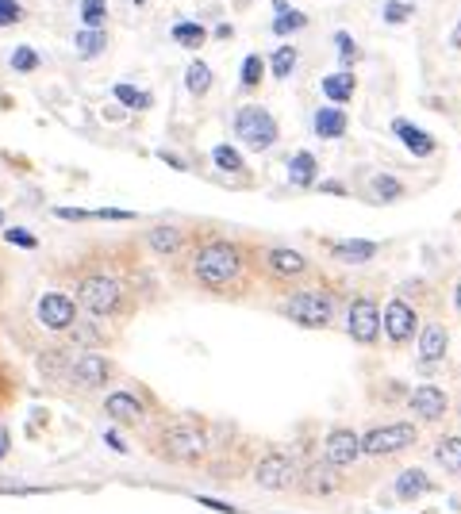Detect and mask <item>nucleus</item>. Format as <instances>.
I'll use <instances>...</instances> for the list:
<instances>
[{
	"label": "nucleus",
	"instance_id": "39448f33",
	"mask_svg": "<svg viewBox=\"0 0 461 514\" xmlns=\"http://www.w3.org/2000/svg\"><path fill=\"white\" fill-rule=\"evenodd\" d=\"M281 311H285V319H293L304 331H323L334 319V300L323 296V292H293Z\"/></svg>",
	"mask_w": 461,
	"mask_h": 514
},
{
	"label": "nucleus",
	"instance_id": "6ab92c4d",
	"mask_svg": "<svg viewBox=\"0 0 461 514\" xmlns=\"http://www.w3.org/2000/svg\"><path fill=\"white\" fill-rule=\"evenodd\" d=\"M323 97H327L334 108H342L346 100H354V92H357V77H354V69H334V74L323 77Z\"/></svg>",
	"mask_w": 461,
	"mask_h": 514
},
{
	"label": "nucleus",
	"instance_id": "58836bf2",
	"mask_svg": "<svg viewBox=\"0 0 461 514\" xmlns=\"http://www.w3.org/2000/svg\"><path fill=\"white\" fill-rule=\"evenodd\" d=\"M8 66L16 69V74H35V69H39L43 62H39V54H35L31 46H16V51H12V58H8Z\"/></svg>",
	"mask_w": 461,
	"mask_h": 514
},
{
	"label": "nucleus",
	"instance_id": "864d4df0",
	"mask_svg": "<svg viewBox=\"0 0 461 514\" xmlns=\"http://www.w3.org/2000/svg\"><path fill=\"white\" fill-rule=\"evenodd\" d=\"M454 308H457V315H461V280H457V288H454Z\"/></svg>",
	"mask_w": 461,
	"mask_h": 514
},
{
	"label": "nucleus",
	"instance_id": "09e8293b",
	"mask_svg": "<svg viewBox=\"0 0 461 514\" xmlns=\"http://www.w3.org/2000/svg\"><path fill=\"white\" fill-rule=\"evenodd\" d=\"M212 35H215V39H235V27H230V23H219Z\"/></svg>",
	"mask_w": 461,
	"mask_h": 514
},
{
	"label": "nucleus",
	"instance_id": "4be33fe9",
	"mask_svg": "<svg viewBox=\"0 0 461 514\" xmlns=\"http://www.w3.org/2000/svg\"><path fill=\"white\" fill-rule=\"evenodd\" d=\"M304 487L311 495H334L342 487V480H339V469H331L327 461H316L311 469L304 472Z\"/></svg>",
	"mask_w": 461,
	"mask_h": 514
},
{
	"label": "nucleus",
	"instance_id": "bb28decb",
	"mask_svg": "<svg viewBox=\"0 0 461 514\" xmlns=\"http://www.w3.org/2000/svg\"><path fill=\"white\" fill-rule=\"evenodd\" d=\"M296 62H300V51L293 43H281L277 51L270 54V62H265V69L277 77V81H288L293 77V69H296Z\"/></svg>",
	"mask_w": 461,
	"mask_h": 514
},
{
	"label": "nucleus",
	"instance_id": "cd10ccee",
	"mask_svg": "<svg viewBox=\"0 0 461 514\" xmlns=\"http://www.w3.org/2000/svg\"><path fill=\"white\" fill-rule=\"evenodd\" d=\"M212 85H215V74H212V66L207 62H189V69H184V89L192 92V97H207L212 92Z\"/></svg>",
	"mask_w": 461,
	"mask_h": 514
},
{
	"label": "nucleus",
	"instance_id": "20e7f679",
	"mask_svg": "<svg viewBox=\"0 0 461 514\" xmlns=\"http://www.w3.org/2000/svg\"><path fill=\"white\" fill-rule=\"evenodd\" d=\"M235 138L250 150H270L281 138V127H277V120L262 104H242L235 112Z\"/></svg>",
	"mask_w": 461,
	"mask_h": 514
},
{
	"label": "nucleus",
	"instance_id": "9d476101",
	"mask_svg": "<svg viewBox=\"0 0 461 514\" xmlns=\"http://www.w3.org/2000/svg\"><path fill=\"white\" fill-rule=\"evenodd\" d=\"M35 315L46 331H69L77 323V303L66 292H43L39 303H35Z\"/></svg>",
	"mask_w": 461,
	"mask_h": 514
},
{
	"label": "nucleus",
	"instance_id": "9b49d317",
	"mask_svg": "<svg viewBox=\"0 0 461 514\" xmlns=\"http://www.w3.org/2000/svg\"><path fill=\"white\" fill-rule=\"evenodd\" d=\"M380 326H385V334H388L392 346H403V342H411V338H415V331H419V319H415L411 303L388 300L385 311H380Z\"/></svg>",
	"mask_w": 461,
	"mask_h": 514
},
{
	"label": "nucleus",
	"instance_id": "a18cd8bd",
	"mask_svg": "<svg viewBox=\"0 0 461 514\" xmlns=\"http://www.w3.org/2000/svg\"><path fill=\"white\" fill-rule=\"evenodd\" d=\"M54 215L58 219H77V223L81 219H92V212H85V207H54Z\"/></svg>",
	"mask_w": 461,
	"mask_h": 514
},
{
	"label": "nucleus",
	"instance_id": "4d7b16f0",
	"mask_svg": "<svg viewBox=\"0 0 461 514\" xmlns=\"http://www.w3.org/2000/svg\"><path fill=\"white\" fill-rule=\"evenodd\" d=\"M0 227H4V212H0Z\"/></svg>",
	"mask_w": 461,
	"mask_h": 514
},
{
	"label": "nucleus",
	"instance_id": "423d86ee",
	"mask_svg": "<svg viewBox=\"0 0 461 514\" xmlns=\"http://www.w3.org/2000/svg\"><path fill=\"white\" fill-rule=\"evenodd\" d=\"M254 480H258V487H265V492H288V487L300 480V461L285 449H273L258 461Z\"/></svg>",
	"mask_w": 461,
	"mask_h": 514
},
{
	"label": "nucleus",
	"instance_id": "37998d69",
	"mask_svg": "<svg viewBox=\"0 0 461 514\" xmlns=\"http://www.w3.org/2000/svg\"><path fill=\"white\" fill-rule=\"evenodd\" d=\"M92 219H115V223H127V219H135V212H123V207H97Z\"/></svg>",
	"mask_w": 461,
	"mask_h": 514
},
{
	"label": "nucleus",
	"instance_id": "393cba45",
	"mask_svg": "<svg viewBox=\"0 0 461 514\" xmlns=\"http://www.w3.org/2000/svg\"><path fill=\"white\" fill-rule=\"evenodd\" d=\"M74 51H77V58H97V54H104L108 51V31L104 27H81L77 35H74Z\"/></svg>",
	"mask_w": 461,
	"mask_h": 514
},
{
	"label": "nucleus",
	"instance_id": "c03bdc74",
	"mask_svg": "<svg viewBox=\"0 0 461 514\" xmlns=\"http://www.w3.org/2000/svg\"><path fill=\"white\" fill-rule=\"evenodd\" d=\"M196 503L207 507V510H219V514H238L230 503H223V499H212V495H196Z\"/></svg>",
	"mask_w": 461,
	"mask_h": 514
},
{
	"label": "nucleus",
	"instance_id": "412c9836",
	"mask_svg": "<svg viewBox=\"0 0 461 514\" xmlns=\"http://www.w3.org/2000/svg\"><path fill=\"white\" fill-rule=\"evenodd\" d=\"M346 127H350V120H346V112L334 108V104L316 108V115H311V131H316L319 138H342Z\"/></svg>",
	"mask_w": 461,
	"mask_h": 514
},
{
	"label": "nucleus",
	"instance_id": "4468645a",
	"mask_svg": "<svg viewBox=\"0 0 461 514\" xmlns=\"http://www.w3.org/2000/svg\"><path fill=\"white\" fill-rule=\"evenodd\" d=\"M408 407L415 411V418H423V423H438V418L446 415L449 400H446V392H442V388H434V384H419V388L411 392Z\"/></svg>",
	"mask_w": 461,
	"mask_h": 514
},
{
	"label": "nucleus",
	"instance_id": "7c9ffc66",
	"mask_svg": "<svg viewBox=\"0 0 461 514\" xmlns=\"http://www.w3.org/2000/svg\"><path fill=\"white\" fill-rule=\"evenodd\" d=\"M434 457H438V464H442V469L461 472V434H449V438L438 441V446H434Z\"/></svg>",
	"mask_w": 461,
	"mask_h": 514
},
{
	"label": "nucleus",
	"instance_id": "a878e982",
	"mask_svg": "<svg viewBox=\"0 0 461 514\" xmlns=\"http://www.w3.org/2000/svg\"><path fill=\"white\" fill-rule=\"evenodd\" d=\"M169 39L184 46V51H200V46L207 43V27L204 23H196V19H181V23H173L169 27Z\"/></svg>",
	"mask_w": 461,
	"mask_h": 514
},
{
	"label": "nucleus",
	"instance_id": "f704fd0d",
	"mask_svg": "<svg viewBox=\"0 0 461 514\" xmlns=\"http://www.w3.org/2000/svg\"><path fill=\"white\" fill-rule=\"evenodd\" d=\"M81 23L85 27H104L108 23V0H81Z\"/></svg>",
	"mask_w": 461,
	"mask_h": 514
},
{
	"label": "nucleus",
	"instance_id": "f3484780",
	"mask_svg": "<svg viewBox=\"0 0 461 514\" xmlns=\"http://www.w3.org/2000/svg\"><path fill=\"white\" fill-rule=\"evenodd\" d=\"M377 242H369V238H346V242H331V257L334 261H342V265H365V261H373L377 257Z\"/></svg>",
	"mask_w": 461,
	"mask_h": 514
},
{
	"label": "nucleus",
	"instance_id": "6e6552de",
	"mask_svg": "<svg viewBox=\"0 0 461 514\" xmlns=\"http://www.w3.org/2000/svg\"><path fill=\"white\" fill-rule=\"evenodd\" d=\"M419 430L411 423H388V426H373L369 434L362 438V453L365 457H392V453L415 446Z\"/></svg>",
	"mask_w": 461,
	"mask_h": 514
},
{
	"label": "nucleus",
	"instance_id": "ddd939ff",
	"mask_svg": "<svg viewBox=\"0 0 461 514\" xmlns=\"http://www.w3.org/2000/svg\"><path fill=\"white\" fill-rule=\"evenodd\" d=\"M104 415L120 426H138L146 418V407L135 392H108L104 395Z\"/></svg>",
	"mask_w": 461,
	"mask_h": 514
},
{
	"label": "nucleus",
	"instance_id": "79ce46f5",
	"mask_svg": "<svg viewBox=\"0 0 461 514\" xmlns=\"http://www.w3.org/2000/svg\"><path fill=\"white\" fill-rule=\"evenodd\" d=\"M23 19V8L20 0H0V27H12V23Z\"/></svg>",
	"mask_w": 461,
	"mask_h": 514
},
{
	"label": "nucleus",
	"instance_id": "1a4fd4ad",
	"mask_svg": "<svg viewBox=\"0 0 461 514\" xmlns=\"http://www.w3.org/2000/svg\"><path fill=\"white\" fill-rule=\"evenodd\" d=\"M346 334L354 338L357 346H373L380 338V308L373 300H354L350 311H346Z\"/></svg>",
	"mask_w": 461,
	"mask_h": 514
},
{
	"label": "nucleus",
	"instance_id": "6e6d98bb",
	"mask_svg": "<svg viewBox=\"0 0 461 514\" xmlns=\"http://www.w3.org/2000/svg\"><path fill=\"white\" fill-rule=\"evenodd\" d=\"M131 4H135V8H143V4H150V0H131Z\"/></svg>",
	"mask_w": 461,
	"mask_h": 514
},
{
	"label": "nucleus",
	"instance_id": "a19ab883",
	"mask_svg": "<svg viewBox=\"0 0 461 514\" xmlns=\"http://www.w3.org/2000/svg\"><path fill=\"white\" fill-rule=\"evenodd\" d=\"M4 242H12V246H20V250H35V246H39V238H35L27 227H8L4 230Z\"/></svg>",
	"mask_w": 461,
	"mask_h": 514
},
{
	"label": "nucleus",
	"instance_id": "f8f14e48",
	"mask_svg": "<svg viewBox=\"0 0 461 514\" xmlns=\"http://www.w3.org/2000/svg\"><path fill=\"white\" fill-rule=\"evenodd\" d=\"M362 457V438L354 434L350 426H334L327 441H323V461L331 464V469H346V464H354Z\"/></svg>",
	"mask_w": 461,
	"mask_h": 514
},
{
	"label": "nucleus",
	"instance_id": "49530a36",
	"mask_svg": "<svg viewBox=\"0 0 461 514\" xmlns=\"http://www.w3.org/2000/svg\"><path fill=\"white\" fill-rule=\"evenodd\" d=\"M104 446L115 449V453H127V441H123L120 434H115V430H104Z\"/></svg>",
	"mask_w": 461,
	"mask_h": 514
},
{
	"label": "nucleus",
	"instance_id": "c85d7f7f",
	"mask_svg": "<svg viewBox=\"0 0 461 514\" xmlns=\"http://www.w3.org/2000/svg\"><path fill=\"white\" fill-rule=\"evenodd\" d=\"M112 97L120 100V108H127V112H146V108H154V97H150L146 89L127 85V81H120V85H112Z\"/></svg>",
	"mask_w": 461,
	"mask_h": 514
},
{
	"label": "nucleus",
	"instance_id": "ea45409f",
	"mask_svg": "<svg viewBox=\"0 0 461 514\" xmlns=\"http://www.w3.org/2000/svg\"><path fill=\"white\" fill-rule=\"evenodd\" d=\"M373 192H377V200H400L403 184L396 177H385V173H380V177H373Z\"/></svg>",
	"mask_w": 461,
	"mask_h": 514
},
{
	"label": "nucleus",
	"instance_id": "5fc2aeb1",
	"mask_svg": "<svg viewBox=\"0 0 461 514\" xmlns=\"http://www.w3.org/2000/svg\"><path fill=\"white\" fill-rule=\"evenodd\" d=\"M273 8H277V12H285V8H288V0H273Z\"/></svg>",
	"mask_w": 461,
	"mask_h": 514
},
{
	"label": "nucleus",
	"instance_id": "c756f323",
	"mask_svg": "<svg viewBox=\"0 0 461 514\" xmlns=\"http://www.w3.org/2000/svg\"><path fill=\"white\" fill-rule=\"evenodd\" d=\"M69 357L66 349H46V354H39V372L46 380H66L69 377Z\"/></svg>",
	"mask_w": 461,
	"mask_h": 514
},
{
	"label": "nucleus",
	"instance_id": "c9c22d12",
	"mask_svg": "<svg viewBox=\"0 0 461 514\" xmlns=\"http://www.w3.org/2000/svg\"><path fill=\"white\" fill-rule=\"evenodd\" d=\"M380 16H385V23H392V27H400V23H408L415 16V4H408V0H385Z\"/></svg>",
	"mask_w": 461,
	"mask_h": 514
},
{
	"label": "nucleus",
	"instance_id": "2f4dec72",
	"mask_svg": "<svg viewBox=\"0 0 461 514\" xmlns=\"http://www.w3.org/2000/svg\"><path fill=\"white\" fill-rule=\"evenodd\" d=\"M212 161H215V169H223V173H246L242 150H238V146H230V143H219V146L212 150Z\"/></svg>",
	"mask_w": 461,
	"mask_h": 514
},
{
	"label": "nucleus",
	"instance_id": "f257e3e1",
	"mask_svg": "<svg viewBox=\"0 0 461 514\" xmlns=\"http://www.w3.org/2000/svg\"><path fill=\"white\" fill-rule=\"evenodd\" d=\"M242 269H246V257L230 238H212L192 253V280L207 292H230L242 280Z\"/></svg>",
	"mask_w": 461,
	"mask_h": 514
},
{
	"label": "nucleus",
	"instance_id": "7ed1b4c3",
	"mask_svg": "<svg viewBox=\"0 0 461 514\" xmlns=\"http://www.w3.org/2000/svg\"><path fill=\"white\" fill-rule=\"evenodd\" d=\"M158 453L169 464H196L207 457V430L200 423H169L158 438Z\"/></svg>",
	"mask_w": 461,
	"mask_h": 514
},
{
	"label": "nucleus",
	"instance_id": "5701e85b",
	"mask_svg": "<svg viewBox=\"0 0 461 514\" xmlns=\"http://www.w3.org/2000/svg\"><path fill=\"white\" fill-rule=\"evenodd\" d=\"M319 177V161L311 150H296L293 158H288V181L296 184V189H311Z\"/></svg>",
	"mask_w": 461,
	"mask_h": 514
},
{
	"label": "nucleus",
	"instance_id": "3c124183",
	"mask_svg": "<svg viewBox=\"0 0 461 514\" xmlns=\"http://www.w3.org/2000/svg\"><path fill=\"white\" fill-rule=\"evenodd\" d=\"M323 192H331V196H346V189H342L339 181H327V184H323Z\"/></svg>",
	"mask_w": 461,
	"mask_h": 514
},
{
	"label": "nucleus",
	"instance_id": "e433bc0d",
	"mask_svg": "<svg viewBox=\"0 0 461 514\" xmlns=\"http://www.w3.org/2000/svg\"><path fill=\"white\" fill-rule=\"evenodd\" d=\"M69 338H74L77 346H85V349H97V346H104V334H100L92 323H74V326H69Z\"/></svg>",
	"mask_w": 461,
	"mask_h": 514
},
{
	"label": "nucleus",
	"instance_id": "dca6fc26",
	"mask_svg": "<svg viewBox=\"0 0 461 514\" xmlns=\"http://www.w3.org/2000/svg\"><path fill=\"white\" fill-rule=\"evenodd\" d=\"M392 135H396V138H400V143H403V146H408V150H411V154H415V158H431V154H434V150H438V143H434V138H431V135H426V131H423V127H415L411 120H392Z\"/></svg>",
	"mask_w": 461,
	"mask_h": 514
},
{
	"label": "nucleus",
	"instance_id": "0eeeda50",
	"mask_svg": "<svg viewBox=\"0 0 461 514\" xmlns=\"http://www.w3.org/2000/svg\"><path fill=\"white\" fill-rule=\"evenodd\" d=\"M115 377V365L104 354H97V349H85V354H77L74 361H69V384H77L81 392H100L108 388V380Z\"/></svg>",
	"mask_w": 461,
	"mask_h": 514
},
{
	"label": "nucleus",
	"instance_id": "4c0bfd02",
	"mask_svg": "<svg viewBox=\"0 0 461 514\" xmlns=\"http://www.w3.org/2000/svg\"><path fill=\"white\" fill-rule=\"evenodd\" d=\"M334 46H339V62H342V69H354V62L362 58V51H357V43L350 39V31H334Z\"/></svg>",
	"mask_w": 461,
	"mask_h": 514
},
{
	"label": "nucleus",
	"instance_id": "de8ad7c7",
	"mask_svg": "<svg viewBox=\"0 0 461 514\" xmlns=\"http://www.w3.org/2000/svg\"><path fill=\"white\" fill-rule=\"evenodd\" d=\"M158 158L166 161V166H173V169H189V166H184V161H181L177 154H169V150H158Z\"/></svg>",
	"mask_w": 461,
	"mask_h": 514
},
{
	"label": "nucleus",
	"instance_id": "603ef678",
	"mask_svg": "<svg viewBox=\"0 0 461 514\" xmlns=\"http://www.w3.org/2000/svg\"><path fill=\"white\" fill-rule=\"evenodd\" d=\"M449 46H454V51H461V19H457V27H454V35H449Z\"/></svg>",
	"mask_w": 461,
	"mask_h": 514
},
{
	"label": "nucleus",
	"instance_id": "a211bd4d",
	"mask_svg": "<svg viewBox=\"0 0 461 514\" xmlns=\"http://www.w3.org/2000/svg\"><path fill=\"white\" fill-rule=\"evenodd\" d=\"M446 349H449V334H446V326H423V334H419V361H423V369H431L434 361H442L446 357Z\"/></svg>",
	"mask_w": 461,
	"mask_h": 514
},
{
	"label": "nucleus",
	"instance_id": "aec40b11",
	"mask_svg": "<svg viewBox=\"0 0 461 514\" xmlns=\"http://www.w3.org/2000/svg\"><path fill=\"white\" fill-rule=\"evenodd\" d=\"M146 246L154 250L158 257H173V253H181V246H184V230L169 227V223H158V227L146 230Z\"/></svg>",
	"mask_w": 461,
	"mask_h": 514
},
{
	"label": "nucleus",
	"instance_id": "8fccbe9b",
	"mask_svg": "<svg viewBox=\"0 0 461 514\" xmlns=\"http://www.w3.org/2000/svg\"><path fill=\"white\" fill-rule=\"evenodd\" d=\"M8 449H12V434H8V430H0V461L8 457Z\"/></svg>",
	"mask_w": 461,
	"mask_h": 514
},
{
	"label": "nucleus",
	"instance_id": "473e14b6",
	"mask_svg": "<svg viewBox=\"0 0 461 514\" xmlns=\"http://www.w3.org/2000/svg\"><path fill=\"white\" fill-rule=\"evenodd\" d=\"M262 77H265V58H262V54H246V58H242L238 85L250 92V89H258V85H262Z\"/></svg>",
	"mask_w": 461,
	"mask_h": 514
},
{
	"label": "nucleus",
	"instance_id": "f03ea898",
	"mask_svg": "<svg viewBox=\"0 0 461 514\" xmlns=\"http://www.w3.org/2000/svg\"><path fill=\"white\" fill-rule=\"evenodd\" d=\"M77 308L89 315V319H108L123 308V284L120 276L112 273H85L77 280Z\"/></svg>",
	"mask_w": 461,
	"mask_h": 514
},
{
	"label": "nucleus",
	"instance_id": "2eb2a0df",
	"mask_svg": "<svg viewBox=\"0 0 461 514\" xmlns=\"http://www.w3.org/2000/svg\"><path fill=\"white\" fill-rule=\"evenodd\" d=\"M265 265H270V273L281 276V280H296V276L308 273V257L293 246H273L265 253Z\"/></svg>",
	"mask_w": 461,
	"mask_h": 514
},
{
	"label": "nucleus",
	"instance_id": "72a5a7b5",
	"mask_svg": "<svg viewBox=\"0 0 461 514\" xmlns=\"http://www.w3.org/2000/svg\"><path fill=\"white\" fill-rule=\"evenodd\" d=\"M308 27V16L304 12H293V8H285V12H277L273 16V35H296V31H304Z\"/></svg>",
	"mask_w": 461,
	"mask_h": 514
},
{
	"label": "nucleus",
	"instance_id": "b1692460",
	"mask_svg": "<svg viewBox=\"0 0 461 514\" xmlns=\"http://www.w3.org/2000/svg\"><path fill=\"white\" fill-rule=\"evenodd\" d=\"M431 476H426L423 469H403L400 476H396V499H403V503H411V499H419V495H426L431 492Z\"/></svg>",
	"mask_w": 461,
	"mask_h": 514
}]
</instances>
